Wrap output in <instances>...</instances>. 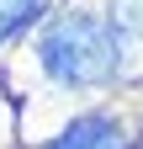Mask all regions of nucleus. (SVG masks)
Listing matches in <instances>:
<instances>
[{
    "label": "nucleus",
    "instance_id": "nucleus-4",
    "mask_svg": "<svg viewBox=\"0 0 143 149\" xmlns=\"http://www.w3.org/2000/svg\"><path fill=\"white\" fill-rule=\"evenodd\" d=\"M111 27L143 37V0H117V6H111Z\"/></svg>",
    "mask_w": 143,
    "mask_h": 149
},
{
    "label": "nucleus",
    "instance_id": "nucleus-3",
    "mask_svg": "<svg viewBox=\"0 0 143 149\" xmlns=\"http://www.w3.org/2000/svg\"><path fill=\"white\" fill-rule=\"evenodd\" d=\"M43 11H48V0H0V43L16 37L21 27H32Z\"/></svg>",
    "mask_w": 143,
    "mask_h": 149
},
{
    "label": "nucleus",
    "instance_id": "nucleus-1",
    "mask_svg": "<svg viewBox=\"0 0 143 149\" xmlns=\"http://www.w3.org/2000/svg\"><path fill=\"white\" fill-rule=\"evenodd\" d=\"M43 69L58 85H106L122 69V32L106 16H64L43 32Z\"/></svg>",
    "mask_w": 143,
    "mask_h": 149
},
{
    "label": "nucleus",
    "instance_id": "nucleus-2",
    "mask_svg": "<svg viewBox=\"0 0 143 149\" xmlns=\"http://www.w3.org/2000/svg\"><path fill=\"white\" fill-rule=\"evenodd\" d=\"M48 149H127V139H122V128H117L111 117L90 112V117H74Z\"/></svg>",
    "mask_w": 143,
    "mask_h": 149
}]
</instances>
